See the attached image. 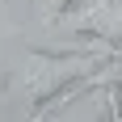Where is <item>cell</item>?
Instances as JSON below:
<instances>
[{"mask_svg": "<svg viewBox=\"0 0 122 122\" xmlns=\"http://www.w3.org/2000/svg\"><path fill=\"white\" fill-rule=\"evenodd\" d=\"M46 30H55V34H80L84 42L118 51V30H122L118 0H67L51 17Z\"/></svg>", "mask_w": 122, "mask_h": 122, "instance_id": "7a4b0ae2", "label": "cell"}, {"mask_svg": "<svg viewBox=\"0 0 122 122\" xmlns=\"http://www.w3.org/2000/svg\"><path fill=\"white\" fill-rule=\"evenodd\" d=\"M118 59V51L84 42L76 51H21L0 72V101H9L30 122H46L55 110L76 101V84L101 63Z\"/></svg>", "mask_w": 122, "mask_h": 122, "instance_id": "6da1fadb", "label": "cell"}, {"mask_svg": "<svg viewBox=\"0 0 122 122\" xmlns=\"http://www.w3.org/2000/svg\"><path fill=\"white\" fill-rule=\"evenodd\" d=\"M63 4H67V0H30V9H34V17H38V25H42V30L51 25V17H55Z\"/></svg>", "mask_w": 122, "mask_h": 122, "instance_id": "3957f363", "label": "cell"}]
</instances>
